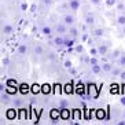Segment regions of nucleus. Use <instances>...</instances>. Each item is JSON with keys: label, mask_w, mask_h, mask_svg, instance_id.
<instances>
[{"label": "nucleus", "mask_w": 125, "mask_h": 125, "mask_svg": "<svg viewBox=\"0 0 125 125\" xmlns=\"http://www.w3.org/2000/svg\"><path fill=\"white\" fill-rule=\"evenodd\" d=\"M111 70H113V66H111L110 63H103L102 65V72L109 73V72H111Z\"/></svg>", "instance_id": "15"}, {"label": "nucleus", "mask_w": 125, "mask_h": 125, "mask_svg": "<svg viewBox=\"0 0 125 125\" xmlns=\"http://www.w3.org/2000/svg\"><path fill=\"white\" fill-rule=\"evenodd\" d=\"M118 87H117V85H113V87H111V94H117V92H118Z\"/></svg>", "instance_id": "31"}, {"label": "nucleus", "mask_w": 125, "mask_h": 125, "mask_svg": "<svg viewBox=\"0 0 125 125\" xmlns=\"http://www.w3.org/2000/svg\"><path fill=\"white\" fill-rule=\"evenodd\" d=\"M91 69H92V73L94 74H99L102 72V66H99L98 63L96 65H91Z\"/></svg>", "instance_id": "13"}, {"label": "nucleus", "mask_w": 125, "mask_h": 125, "mask_svg": "<svg viewBox=\"0 0 125 125\" xmlns=\"http://www.w3.org/2000/svg\"><path fill=\"white\" fill-rule=\"evenodd\" d=\"M59 104H61L62 107H66L67 106V102H66V100H61V103H59Z\"/></svg>", "instance_id": "35"}, {"label": "nucleus", "mask_w": 125, "mask_h": 125, "mask_svg": "<svg viewBox=\"0 0 125 125\" xmlns=\"http://www.w3.org/2000/svg\"><path fill=\"white\" fill-rule=\"evenodd\" d=\"M7 117L10 118V120L15 118V110H14V109H8V110H7Z\"/></svg>", "instance_id": "19"}, {"label": "nucleus", "mask_w": 125, "mask_h": 125, "mask_svg": "<svg viewBox=\"0 0 125 125\" xmlns=\"http://www.w3.org/2000/svg\"><path fill=\"white\" fill-rule=\"evenodd\" d=\"M113 58H120V56H121V51H120V50H115V51H113Z\"/></svg>", "instance_id": "24"}, {"label": "nucleus", "mask_w": 125, "mask_h": 125, "mask_svg": "<svg viewBox=\"0 0 125 125\" xmlns=\"http://www.w3.org/2000/svg\"><path fill=\"white\" fill-rule=\"evenodd\" d=\"M76 51H77V52H83V45H77V47H76Z\"/></svg>", "instance_id": "37"}, {"label": "nucleus", "mask_w": 125, "mask_h": 125, "mask_svg": "<svg viewBox=\"0 0 125 125\" xmlns=\"http://www.w3.org/2000/svg\"><path fill=\"white\" fill-rule=\"evenodd\" d=\"M125 7V4H118V10H122Z\"/></svg>", "instance_id": "44"}, {"label": "nucleus", "mask_w": 125, "mask_h": 125, "mask_svg": "<svg viewBox=\"0 0 125 125\" xmlns=\"http://www.w3.org/2000/svg\"><path fill=\"white\" fill-rule=\"evenodd\" d=\"M59 115H61V118H63V120H67V118L70 117V113H69V110H67V109H62Z\"/></svg>", "instance_id": "14"}, {"label": "nucleus", "mask_w": 125, "mask_h": 125, "mask_svg": "<svg viewBox=\"0 0 125 125\" xmlns=\"http://www.w3.org/2000/svg\"><path fill=\"white\" fill-rule=\"evenodd\" d=\"M0 91H1V92L6 91V88H4V85H3V84H0Z\"/></svg>", "instance_id": "43"}, {"label": "nucleus", "mask_w": 125, "mask_h": 125, "mask_svg": "<svg viewBox=\"0 0 125 125\" xmlns=\"http://www.w3.org/2000/svg\"><path fill=\"white\" fill-rule=\"evenodd\" d=\"M48 58L50 59H55V55H54V54H48Z\"/></svg>", "instance_id": "42"}, {"label": "nucleus", "mask_w": 125, "mask_h": 125, "mask_svg": "<svg viewBox=\"0 0 125 125\" xmlns=\"http://www.w3.org/2000/svg\"><path fill=\"white\" fill-rule=\"evenodd\" d=\"M12 104H14L15 107H22L23 106V100L19 99V98H15V99L12 100Z\"/></svg>", "instance_id": "16"}, {"label": "nucleus", "mask_w": 125, "mask_h": 125, "mask_svg": "<svg viewBox=\"0 0 125 125\" xmlns=\"http://www.w3.org/2000/svg\"><path fill=\"white\" fill-rule=\"evenodd\" d=\"M117 124H118V125H125V121H118Z\"/></svg>", "instance_id": "46"}, {"label": "nucleus", "mask_w": 125, "mask_h": 125, "mask_svg": "<svg viewBox=\"0 0 125 125\" xmlns=\"http://www.w3.org/2000/svg\"><path fill=\"white\" fill-rule=\"evenodd\" d=\"M69 7L72 11H77L80 8V1L78 0H69Z\"/></svg>", "instance_id": "2"}, {"label": "nucleus", "mask_w": 125, "mask_h": 125, "mask_svg": "<svg viewBox=\"0 0 125 125\" xmlns=\"http://www.w3.org/2000/svg\"><path fill=\"white\" fill-rule=\"evenodd\" d=\"M92 4H95V6H99L100 3H102V0H89Z\"/></svg>", "instance_id": "29"}, {"label": "nucleus", "mask_w": 125, "mask_h": 125, "mask_svg": "<svg viewBox=\"0 0 125 125\" xmlns=\"http://www.w3.org/2000/svg\"><path fill=\"white\" fill-rule=\"evenodd\" d=\"M124 4H125V1H124Z\"/></svg>", "instance_id": "49"}, {"label": "nucleus", "mask_w": 125, "mask_h": 125, "mask_svg": "<svg viewBox=\"0 0 125 125\" xmlns=\"http://www.w3.org/2000/svg\"><path fill=\"white\" fill-rule=\"evenodd\" d=\"M66 23H59L58 26H56V32H58L59 34H63V33H66Z\"/></svg>", "instance_id": "5"}, {"label": "nucleus", "mask_w": 125, "mask_h": 125, "mask_svg": "<svg viewBox=\"0 0 125 125\" xmlns=\"http://www.w3.org/2000/svg\"><path fill=\"white\" fill-rule=\"evenodd\" d=\"M118 77L121 78L122 81H125V72H121V73H120V76H118Z\"/></svg>", "instance_id": "34"}, {"label": "nucleus", "mask_w": 125, "mask_h": 125, "mask_svg": "<svg viewBox=\"0 0 125 125\" xmlns=\"http://www.w3.org/2000/svg\"><path fill=\"white\" fill-rule=\"evenodd\" d=\"M117 23L121 26H125V15H120L117 18Z\"/></svg>", "instance_id": "18"}, {"label": "nucleus", "mask_w": 125, "mask_h": 125, "mask_svg": "<svg viewBox=\"0 0 125 125\" xmlns=\"http://www.w3.org/2000/svg\"><path fill=\"white\" fill-rule=\"evenodd\" d=\"M70 73H72V74H77V70H76V69H73V67H70Z\"/></svg>", "instance_id": "39"}, {"label": "nucleus", "mask_w": 125, "mask_h": 125, "mask_svg": "<svg viewBox=\"0 0 125 125\" xmlns=\"http://www.w3.org/2000/svg\"><path fill=\"white\" fill-rule=\"evenodd\" d=\"M74 22H76V19H74L73 15H70V14H66L65 17H63V23H66L67 26H73Z\"/></svg>", "instance_id": "1"}, {"label": "nucleus", "mask_w": 125, "mask_h": 125, "mask_svg": "<svg viewBox=\"0 0 125 125\" xmlns=\"http://www.w3.org/2000/svg\"><path fill=\"white\" fill-rule=\"evenodd\" d=\"M65 45H66V47L73 45V40H65Z\"/></svg>", "instance_id": "30"}, {"label": "nucleus", "mask_w": 125, "mask_h": 125, "mask_svg": "<svg viewBox=\"0 0 125 125\" xmlns=\"http://www.w3.org/2000/svg\"><path fill=\"white\" fill-rule=\"evenodd\" d=\"M122 70L121 69H118V67H114L113 70H111V73L114 74V76H120V73H121Z\"/></svg>", "instance_id": "23"}, {"label": "nucleus", "mask_w": 125, "mask_h": 125, "mask_svg": "<svg viewBox=\"0 0 125 125\" xmlns=\"http://www.w3.org/2000/svg\"><path fill=\"white\" fill-rule=\"evenodd\" d=\"M118 62H120V65H121V66H125V54H122V55L120 56Z\"/></svg>", "instance_id": "22"}, {"label": "nucleus", "mask_w": 125, "mask_h": 125, "mask_svg": "<svg viewBox=\"0 0 125 125\" xmlns=\"http://www.w3.org/2000/svg\"><path fill=\"white\" fill-rule=\"evenodd\" d=\"M91 55H92V56L99 55V51H98V48H91Z\"/></svg>", "instance_id": "25"}, {"label": "nucleus", "mask_w": 125, "mask_h": 125, "mask_svg": "<svg viewBox=\"0 0 125 125\" xmlns=\"http://www.w3.org/2000/svg\"><path fill=\"white\" fill-rule=\"evenodd\" d=\"M115 3H117V0H106V4L109 6V7H111V6H114Z\"/></svg>", "instance_id": "26"}, {"label": "nucleus", "mask_w": 125, "mask_h": 125, "mask_svg": "<svg viewBox=\"0 0 125 125\" xmlns=\"http://www.w3.org/2000/svg\"><path fill=\"white\" fill-rule=\"evenodd\" d=\"M98 51H99V55H106L107 54V44H100L98 47Z\"/></svg>", "instance_id": "8"}, {"label": "nucleus", "mask_w": 125, "mask_h": 125, "mask_svg": "<svg viewBox=\"0 0 125 125\" xmlns=\"http://www.w3.org/2000/svg\"><path fill=\"white\" fill-rule=\"evenodd\" d=\"M21 10H22V11H26V10H28V4L22 3V4H21Z\"/></svg>", "instance_id": "32"}, {"label": "nucleus", "mask_w": 125, "mask_h": 125, "mask_svg": "<svg viewBox=\"0 0 125 125\" xmlns=\"http://www.w3.org/2000/svg\"><path fill=\"white\" fill-rule=\"evenodd\" d=\"M103 33H104V30H103V29H95L94 32H92V34H94V36H96V37L103 36Z\"/></svg>", "instance_id": "17"}, {"label": "nucleus", "mask_w": 125, "mask_h": 125, "mask_svg": "<svg viewBox=\"0 0 125 125\" xmlns=\"http://www.w3.org/2000/svg\"><path fill=\"white\" fill-rule=\"evenodd\" d=\"M69 33H70V36L73 37V39H76V37L78 36V29H77V28H74V26H70Z\"/></svg>", "instance_id": "12"}, {"label": "nucleus", "mask_w": 125, "mask_h": 125, "mask_svg": "<svg viewBox=\"0 0 125 125\" xmlns=\"http://www.w3.org/2000/svg\"><path fill=\"white\" fill-rule=\"evenodd\" d=\"M63 66H65V67H67V69H70V67H72V62H70V61H65V63H63Z\"/></svg>", "instance_id": "28"}, {"label": "nucleus", "mask_w": 125, "mask_h": 125, "mask_svg": "<svg viewBox=\"0 0 125 125\" xmlns=\"http://www.w3.org/2000/svg\"><path fill=\"white\" fill-rule=\"evenodd\" d=\"M1 30H3L4 34H11V33H12V26L10 25V23H4V25H3V29H1Z\"/></svg>", "instance_id": "4"}, {"label": "nucleus", "mask_w": 125, "mask_h": 125, "mask_svg": "<svg viewBox=\"0 0 125 125\" xmlns=\"http://www.w3.org/2000/svg\"><path fill=\"white\" fill-rule=\"evenodd\" d=\"M120 102H121V104H122V106H125V96H122L121 99H120Z\"/></svg>", "instance_id": "41"}, {"label": "nucleus", "mask_w": 125, "mask_h": 125, "mask_svg": "<svg viewBox=\"0 0 125 125\" xmlns=\"http://www.w3.org/2000/svg\"><path fill=\"white\" fill-rule=\"evenodd\" d=\"M21 88H22L21 89L22 92H28V85H21Z\"/></svg>", "instance_id": "36"}, {"label": "nucleus", "mask_w": 125, "mask_h": 125, "mask_svg": "<svg viewBox=\"0 0 125 125\" xmlns=\"http://www.w3.org/2000/svg\"><path fill=\"white\" fill-rule=\"evenodd\" d=\"M17 52H18L19 55H25L26 52H28V47H26V44H21L18 47V50H17Z\"/></svg>", "instance_id": "7"}, {"label": "nucleus", "mask_w": 125, "mask_h": 125, "mask_svg": "<svg viewBox=\"0 0 125 125\" xmlns=\"http://www.w3.org/2000/svg\"><path fill=\"white\" fill-rule=\"evenodd\" d=\"M33 52H34V55H43L44 54V48H43L41 44H36L33 48Z\"/></svg>", "instance_id": "3"}, {"label": "nucleus", "mask_w": 125, "mask_h": 125, "mask_svg": "<svg viewBox=\"0 0 125 125\" xmlns=\"http://www.w3.org/2000/svg\"><path fill=\"white\" fill-rule=\"evenodd\" d=\"M124 33H125V26H124Z\"/></svg>", "instance_id": "47"}, {"label": "nucleus", "mask_w": 125, "mask_h": 125, "mask_svg": "<svg viewBox=\"0 0 125 125\" xmlns=\"http://www.w3.org/2000/svg\"><path fill=\"white\" fill-rule=\"evenodd\" d=\"M89 63H91V65H96V63H98V58H96V56H92V58L89 59Z\"/></svg>", "instance_id": "27"}, {"label": "nucleus", "mask_w": 125, "mask_h": 125, "mask_svg": "<svg viewBox=\"0 0 125 125\" xmlns=\"http://www.w3.org/2000/svg\"><path fill=\"white\" fill-rule=\"evenodd\" d=\"M32 91H33L34 94H37V92L41 91V87H40V85H36V84H34L33 87H32Z\"/></svg>", "instance_id": "21"}, {"label": "nucleus", "mask_w": 125, "mask_h": 125, "mask_svg": "<svg viewBox=\"0 0 125 125\" xmlns=\"http://www.w3.org/2000/svg\"><path fill=\"white\" fill-rule=\"evenodd\" d=\"M50 89H51V87H50L48 84H44L43 87H41V92H43V94H48Z\"/></svg>", "instance_id": "20"}, {"label": "nucleus", "mask_w": 125, "mask_h": 125, "mask_svg": "<svg viewBox=\"0 0 125 125\" xmlns=\"http://www.w3.org/2000/svg\"><path fill=\"white\" fill-rule=\"evenodd\" d=\"M94 23H95V18H94L92 15H87V17H85V25H87V26H92Z\"/></svg>", "instance_id": "9"}, {"label": "nucleus", "mask_w": 125, "mask_h": 125, "mask_svg": "<svg viewBox=\"0 0 125 125\" xmlns=\"http://www.w3.org/2000/svg\"><path fill=\"white\" fill-rule=\"evenodd\" d=\"M10 94H8L7 91H4V92H1V103H8L10 102Z\"/></svg>", "instance_id": "6"}, {"label": "nucleus", "mask_w": 125, "mask_h": 125, "mask_svg": "<svg viewBox=\"0 0 125 125\" xmlns=\"http://www.w3.org/2000/svg\"><path fill=\"white\" fill-rule=\"evenodd\" d=\"M66 92H72V89H70L69 85H66Z\"/></svg>", "instance_id": "45"}, {"label": "nucleus", "mask_w": 125, "mask_h": 125, "mask_svg": "<svg viewBox=\"0 0 125 125\" xmlns=\"http://www.w3.org/2000/svg\"><path fill=\"white\" fill-rule=\"evenodd\" d=\"M98 117L103 118V117H104V111H103V113H102V111H98Z\"/></svg>", "instance_id": "38"}, {"label": "nucleus", "mask_w": 125, "mask_h": 125, "mask_svg": "<svg viewBox=\"0 0 125 125\" xmlns=\"http://www.w3.org/2000/svg\"><path fill=\"white\" fill-rule=\"evenodd\" d=\"M8 63H10V59H8V58H4V59H3V65H4V66H8Z\"/></svg>", "instance_id": "33"}, {"label": "nucleus", "mask_w": 125, "mask_h": 125, "mask_svg": "<svg viewBox=\"0 0 125 125\" xmlns=\"http://www.w3.org/2000/svg\"><path fill=\"white\" fill-rule=\"evenodd\" d=\"M43 3H44L45 6H50V4H51V0H43Z\"/></svg>", "instance_id": "40"}, {"label": "nucleus", "mask_w": 125, "mask_h": 125, "mask_svg": "<svg viewBox=\"0 0 125 125\" xmlns=\"http://www.w3.org/2000/svg\"><path fill=\"white\" fill-rule=\"evenodd\" d=\"M54 44L58 45V47H62V45H65V39H62V37H55L54 39Z\"/></svg>", "instance_id": "10"}, {"label": "nucleus", "mask_w": 125, "mask_h": 125, "mask_svg": "<svg viewBox=\"0 0 125 125\" xmlns=\"http://www.w3.org/2000/svg\"><path fill=\"white\" fill-rule=\"evenodd\" d=\"M41 33L45 34V36H51V34H52V29L50 28V26H43V28H41Z\"/></svg>", "instance_id": "11"}, {"label": "nucleus", "mask_w": 125, "mask_h": 125, "mask_svg": "<svg viewBox=\"0 0 125 125\" xmlns=\"http://www.w3.org/2000/svg\"><path fill=\"white\" fill-rule=\"evenodd\" d=\"M124 118H125V111H124Z\"/></svg>", "instance_id": "48"}]
</instances>
